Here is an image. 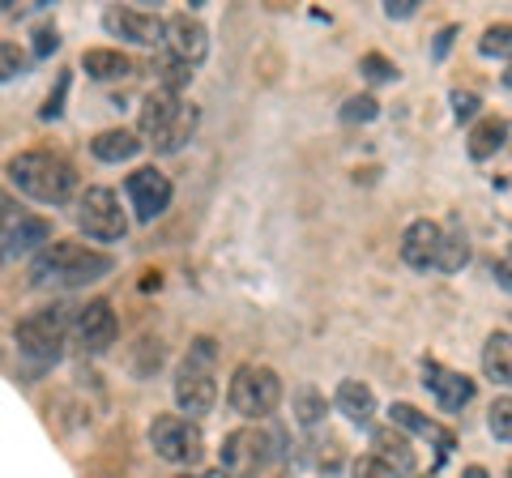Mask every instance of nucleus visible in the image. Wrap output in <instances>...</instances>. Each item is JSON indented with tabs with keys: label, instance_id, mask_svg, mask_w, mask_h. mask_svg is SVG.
Returning a JSON list of instances; mask_svg holds the SVG:
<instances>
[{
	"label": "nucleus",
	"instance_id": "obj_1",
	"mask_svg": "<svg viewBox=\"0 0 512 478\" xmlns=\"http://www.w3.org/2000/svg\"><path fill=\"white\" fill-rule=\"evenodd\" d=\"M116 269V257L111 252H99L90 244H77V239H52L35 252L30 261V278L35 286H86V282H99Z\"/></svg>",
	"mask_w": 512,
	"mask_h": 478
},
{
	"label": "nucleus",
	"instance_id": "obj_2",
	"mask_svg": "<svg viewBox=\"0 0 512 478\" xmlns=\"http://www.w3.org/2000/svg\"><path fill=\"white\" fill-rule=\"evenodd\" d=\"M9 184L39 205H64L77 193V167L56 150H22L9 158Z\"/></svg>",
	"mask_w": 512,
	"mask_h": 478
},
{
	"label": "nucleus",
	"instance_id": "obj_3",
	"mask_svg": "<svg viewBox=\"0 0 512 478\" xmlns=\"http://www.w3.org/2000/svg\"><path fill=\"white\" fill-rule=\"evenodd\" d=\"M197 107L184 103V94H167V90H150L141 103V146H154L158 154H175L184 150L192 133H197Z\"/></svg>",
	"mask_w": 512,
	"mask_h": 478
},
{
	"label": "nucleus",
	"instance_id": "obj_4",
	"mask_svg": "<svg viewBox=\"0 0 512 478\" xmlns=\"http://www.w3.org/2000/svg\"><path fill=\"white\" fill-rule=\"evenodd\" d=\"M218 402V346L214 338H192L188 355L175 368V406L192 423L210 414Z\"/></svg>",
	"mask_w": 512,
	"mask_h": 478
},
{
	"label": "nucleus",
	"instance_id": "obj_5",
	"mask_svg": "<svg viewBox=\"0 0 512 478\" xmlns=\"http://www.w3.org/2000/svg\"><path fill=\"white\" fill-rule=\"evenodd\" d=\"M227 402L248 423H261L265 414H274L282 406V376L269 363H239L227 385Z\"/></svg>",
	"mask_w": 512,
	"mask_h": 478
},
{
	"label": "nucleus",
	"instance_id": "obj_6",
	"mask_svg": "<svg viewBox=\"0 0 512 478\" xmlns=\"http://www.w3.org/2000/svg\"><path fill=\"white\" fill-rule=\"evenodd\" d=\"M69 321H73V308H64V304L35 308L26 321H18V329H13V342H18V350L26 359L56 363L64 355V342H69Z\"/></svg>",
	"mask_w": 512,
	"mask_h": 478
},
{
	"label": "nucleus",
	"instance_id": "obj_7",
	"mask_svg": "<svg viewBox=\"0 0 512 478\" xmlns=\"http://www.w3.org/2000/svg\"><path fill=\"white\" fill-rule=\"evenodd\" d=\"M150 449L167 466H197L205 457V432L201 423L184 419V414H158L150 423Z\"/></svg>",
	"mask_w": 512,
	"mask_h": 478
},
{
	"label": "nucleus",
	"instance_id": "obj_8",
	"mask_svg": "<svg viewBox=\"0 0 512 478\" xmlns=\"http://www.w3.org/2000/svg\"><path fill=\"white\" fill-rule=\"evenodd\" d=\"M274 461V436L261 432L256 423L235 427V432L222 440V474L227 478H261Z\"/></svg>",
	"mask_w": 512,
	"mask_h": 478
},
{
	"label": "nucleus",
	"instance_id": "obj_9",
	"mask_svg": "<svg viewBox=\"0 0 512 478\" xmlns=\"http://www.w3.org/2000/svg\"><path fill=\"white\" fill-rule=\"evenodd\" d=\"M77 227H82L90 239H99V244H116V239L128 235V214L120 210V197L111 193V188H86L82 197H77Z\"/></svg>",
	"mask_w": 512,
	"mask_h": 478
},
{
	"label": "nucleus",
	"instance_id": "obj_10",
	"mask_svg": "<svg viewBox=\"0 0 512 478\" xmlns=\"http://www.w3.org/2000/svg\"><path fill=\"white\" fill-rule=\"evenodd\" d=\"M116 312H111L107 299H90V304L73 308V321H69V338L82 355H103V350L116 346Z\"/></svg>",
	"mask_w": 512,
	"mask_h": 478
},
{
	"label": "nucleus",
	"instance_id": "obj_11",
	"mask_svg": "<svg viewBox=\"0 0 512 478\" xmlns=\"http://www.w3.org/2000/svg\"><path fill=\"white\" fill-rule=\"evenodd\" d=\"M124 193H128V205H133L137 222H154V218L167 214L175 188H171V180H167V175L158 171V167H137V171L124 180Z\"/></svg>",
	"mask_w": 512,
	"mask_h": 478
},
{
	"label": "nucleus",
	"instance_id": "obj_12",
	"mask_svg": "<svg viewBox=\"0 0 512 478\" xmlns=\"http://www.w3.org/2000/svg\"><path fill=\"white\" fill-rule=\"evenodd\" d=\"M163 43H167V56L184 69H197L210 56V30L197 18H188V13H175V18L163 22Z\"/></svg>",
	"mask_w": 512,
	"mask_h": 478
},
{
	"label": "nucleus",
	"instance_id": "obj_13",
	"mask_svg": "<svg viewBox=\"0 0 512 478\" xmlns=\"http://www.w3.org/2000/svg\"><path fill=\"white\" fill-rule=\"evenodd\" d=\"M423 385L431 389V397H436L440 410H448V414L466 410V406L474 402V380H470L466 372L444 368V363H436V359L423 363Z\"/></svg>",
	"mask_w": 512,
	"mask_h": 478
},
{
	"label": "nucleus",
	"instance_id": "obj_14",
	"mask_svg": "<svg viewBox=\"0 0 512 478\" xmlns=\"http://www.w3.org/2000/svg\"><path fill=\"white\" fill-rule=\"evenodd\" d=\"M440 257H444V222L431 218L410 222L402 235V261L410 269H440Z\"/></svg>",
	"mask_w": 512,
	"mask_h": 478
},
{
	"label": "nucleus",
	"instance_id": "obj_15",
	"mask_svg": "<svg viewBox=\"0 0 512 478\" xmlns=\"http://www.w3.org/2000/svg\"><path fill=\"white\" fill-rule=\"evenodd\" d=\"M103 26H107V35H116L124 43H137V47L163 43V18H154V13H141V9H107L103 13Z\"/></svg>",
	"mask_w": 512,
	"mask_h": 478
},
{
	"label": "nucleus",
	"instance_id": "obj_16",
	"mask_svg": "<svg viewBox=\"0 0 512 478\" xmlns=\"http://www.w3.org/2000/svg\"><path fill=\"white\" fill-rule=\"evenodd\" d=\"M43 244H52V227L35 214L5 218V227H0V252H5V257H30V252H39Z\"/></svg>",
	"mask_w": 512,
	"mask_h": 478
},
{
	"label": "nucleus",
	"instance_id": "obj_17",
	"mask_svg": "<svg viewBox=\"0 0 512 478\" xmlns=\"http://www.w3.org/2000/svg\"><path fill=\"white\" fill-rule=\"evenodd\" d=\"M372 449H376L372 457L393 478H406V474L419 470V453H414V444L406 440V432H397V427H376V432H372Z\"/></svg>",
	"mask_w": 512,
	"mask_h": 478
},
{
	"label": "nucleus",
	"instance_id": "obj_18",
	"mask_svg": "<svg viewBox=\"0 0 512 478\" xmlns=\"http://www.w3.org/2000/svg\"><path fill=\"white\" fill-rule=\"evenodd\" d=\"M393 427H397V432H414V436H423V440H431V444H436V453L440 457H448V453H453V432H448V427H440L436 419H427V414L423 410H414L410 402H397L393 410Z\"/></svg>",
	"mask_w": 512,
	"mask_h": 478
},
{
	"label": "nucleus",
	"instance_id": "obj_19",
	"mask_svg": "<svg viewBox=\"0 0 512 478\" xmlns=\"http://www.w3.org/2000/svg\"><path fill=\"white\" fill-rule=\"evenodd\" d=\"M333 406H338V414H346L355 427H367V423H372V414H376V393L367 389L363 380H342Z\"/></svg>",
	"mask_w": 512,
	"mask_h": 478
},
{
	"label": "nucleus",
	"instance_id": "obj_20",
	"mask_svg": "<svg viewBox=\"0 0 512 478\" xmlns=\"http://www.w3.org/2000/svg\"><path fill=\"white\" fill-rule=\"evenodd\" d=\"M504 146H508V120H504V116H487V120L474 124L466 150H470L474 163H487V158H495Z\"/></svg>",
	"mask_w": 512,
	"mask_h": 478
},
{
	"label": "nucleus",
	"instance_id": "obj_21",
	"mask_svg": "<svg viewBox=\"0 0 512 478\" xmlns=\"http://www.w3.org/2000/svg\"><path fill=\"white\" fill-rule=\"evenodd\" d=\"M82 69L94 77V82H120V77L133 73V60H128L120 47H90L82 56Z\"/></svg>",
	"mask_w": 512,
	"mask_h": 478
},
{
	"label": "nucleus",
	"instance_id": "obj_22",
	"mask_svg": "<svg viewBox=\"0 0 512 478\" xmlns=\"http://www.w3.org/2000/svg\"><path fill=\"white\" fill-rule=\"evenodd\" d=\"M137 150H141V137L128 129H103L90 141V154L99 158V163H128Z\"/></svg>",
	"mask_w": 512,
	"mask_h": 478
},
{
	"label": "nucleus",
	"instance_id": "obj_23",
	"mask_svg": "<svg viewBox=\"0 0 512 478\" xmlns=\"http://www.w3.org/2000/svg\"><path fill=\"white\" fill-rule=\"evenodd\" d=\"M512 338H508V329H495L487 346H483V372L487 380H495V385H508L512 380Z\"/></svg>",
	"mask_w": 512,
	"mask_h": 478
},
{
	"label": "nucleus",
	"instance_id": "obj_24",
	"mask_svg": "<svg viewBox=\"0 0 512 478\" xmlns=\"http://www.w3.org/2000/svg\"><path fill=\"white\" fill-rule=\"evenodd\" d=\"M470 261V239L461 231V222H444V257H440V274H457Z\"/></svg>",
	"mask_w": 512,
	"mask_h": 478
},
{
	"label": "nucleus",
	"instance_id": "obj_25",
	"mask_svg": "<svg viewBox=\"0 0 512 478\" xmlns=\"http://www.w3.org/2000/svg\"><path fill=\"white\" fill-rule=\"evenodd\" d=\"M291 402H295V419H299L303 427H316L320 419H325V397H320L312 385H299Z\"/></svg>",
	"mask_w": 512,
	"mask_h": 478
},
{
	"label": "nucleus",
	"instance_id": "obj_26",
	"mask_svg": "<svg viewBox=\"0 0 512 478\" xmlns=\"http://www.w3.org/2000/svg\"><path fill=\"white\" fill-rule=\"evenodd\" d=\"M30 69V52H22L18 43H0V82H13Z\"/></svg>",
	"mask_w": 512,
	"mask_h": 478
},
{
	"label": "nucleus",
	"instance_id": "obj_27",
	"mask_svg": "<svg viewBox=\"0 0 512 478\" xmlns=\"http://www.w3.org/2000/svg\"><path fill=\"white\" fill-rule=\"evenodd\" d=\"M508 414H512V397L504 393L500 402H495V406L487 410V427H491V436L500 440V444H508V440H512V419H508Z\"/></svg>",
	"mask_w": 512,
	"mask_h": 478
},
{
	"label": "nucleus",
	"instance_id": "obj_28",
	"mask_svg": "<svg viewBox=\"0 0 512 478\" xmlns=\"http://www.w3.org/2000/svg\"><path fill=\"white\" fill-rule=\"evenodd\" d=\"M376 116H380V103L372 99V94L346 99V107H342V120H350V124H367V120H376Z\"/></svg>",
	"mask_w": 512,
	"mask_h": 478
},
{
	"label": "nucleus",
	"instance_id": "obj_29",
	"mask_svg": "<svg viewBox=\"0 0 512 478\" xmlns=\"http://www.w3.org/2000/svg\"><path fill=\"white\" fill-rule=\"evenodd\" d=\"M363 73L372 77V82H397V65H393V60H384L380 52L363 56Z\"/></svg>",
	"mask_w": 512,
	"mask_h": 478
},
{
	"label": "nucleus",
	"instance_id": "obj_30",
	"mask_svg": "<svg viewBox=\"0 0 512 478\" xmlns=\"http://www.w3.org/2000/svg\"><path fill=\"white\" fill-rule=\"evenodd\" d=\"M478 52L508 60V26H504V22H500V26H491L487 35H483V43H478Z\"/></svg>",
	"mask_w": 512,
	"mask_h": 478
},
{
	"label": "nucleus",
	"instance_id": "obj_31",
	"mask_svg": "<svg viewBox=\"0 0 512 478\" xmlns=\"http://www.w3.org/2000/svg\"><path fill=\"white\" fill-rule=\"evenodd\" d=\"M453 116H457V124H461V120H474V116H478V94L453 90Z\"/></svg>",
	"mask_w": 512,
	"mask_h": 478
},
{
	"label": "nucleus",
	"instance_id": "obj_32",
	"mask_svg": "<svg viewBox=\"0 0 512 478\" xmlns=\"http://www.w3.org/2000/svg\"><path fill=\"white\" fill-rule=\"evenodd\" d=\"M350 478H393V474H389V470H384V466H380V461H376V457H359V461H355V466H350Z\"/></svg>",
	"mask_w": 512,
	"mask_h": 478
},
{
	"label": "nucleus",
	"instance_id": "obj_33",
	"mask_svg": "<svg viewBox=\"0 0 512 478\" xmlns=\"http://www.w3.org/2000/svg\"><path fill=\"white\" fill-rule=\"evenodd\" d=\"M60 47V35L52 26H43V30H35V56H47V52H56Z\"/></svg>",
	"mask_w": 512,
	"mask_h": 478
},
{
	"label": "nucleus",
	"instance_id": "obj_34",
	"mask_svg": "<svg viewBox=\"0 0 512 478\" xmlns=\"http://www.w3.org/2000/svg\"><path fill=\"white\" fill-rule=\"evenodd\" d=\"M414 9H419V0H389V5H384V13H389V18H414Z\"/></svg>",
	"mask_w": 512,
	"mask_h": 478
},
{
	"label": "nucleus",
	"instance_id": "obj_35",
	"mask_svg": "<svg viewBox=\"0 0 512 478\" xmlns=\"http://www.w3.org/2000/svg\"><path fill=\"white\" fill-rule=\"evenodd\" d=\"M180 478H227L222 470H197V474H180Z\"/></svg>",
	"mask_w": 512,
	"mask_h": 478
},
{
	"label": "nucleus",
	"instance_id": "obj_36",
	"mask_svg": "<svg viewBox=\"0 0 512 478\" xmlns=\"http://www.w3.org/2000/svg\"><path fill=\"white\" fill-rule=\"evenodd\" d=\"M466 478H487V470H478V466H474V470H466Z\"/></svg>",
	"mask_w": 512,
	"mask_h": 478
},
{
	"label": "nucleus",
	"instance_id": "obj_37",
	"mask_svg": "<svg viewBox=\"0 0 512 478\" xmlns=\"http://www.w3.org/2000/svg\"><path fill=\"white\" fill-rule=\"evenodd\" d=\"M0 227H5V218H0ZM0 257H5V252H0Z\"/></svg>",
	"mask_w": 512,
	"mask_h": 478
}]
</instances>
